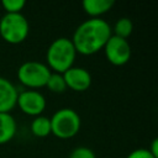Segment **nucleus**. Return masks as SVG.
Listing matches in <instances>:
<instances>
[{
  "label": "nucleus",
  "instance_id": "nucleus-1",
  "mask_svg": "<svg viewBox=\"0 0 158 158\" xmlns=\"http://www.w3.org/2000/svg\"><path fill=\"white\" fill-rule=\"evenodd\" d=\"M111 36V26L105 20L89 19L75 28L70 40L77 53L91 56L101 51Z\"/></svg>",
  "mask_w": 158,
  "mask_h": 158
},
{
  "label": "nucleus",
  "instance_id": "nucleus-2",
  "mask_svg": "<svg viewBox=\"0 0 158 158\" xmlns=\"http://www.w3.org/2000/svg\"><path fill=\"white\" fill-rule=\"evenodd\" d=\"M75 48L70 38L59 37L56 38L48 47L46 53L47 67L53 70V73L63 74L65 70L73 67L75 60Z\"/></svg>",
  "mask_w": 158,
  "mask_h": 158
},
{
  "label": "nucleus",
  "instance_id": "nucleus-3",
  "mask_svg": "<svg viewBox=\"0 0 158 158\" xmlns=\"http://www.w3.org/2000/svg\"><path fill=\"white\" fill-rule=\"evenodd\" d=\"M51 120V133L60 139H68L74 137L80 130V116L79 114L70 109L63 107L56 111Z\"/></svg>",
  "mask_w": 158,
  "mask_h": 158
},
{
  "label": "nucleus",
  "instance_id": "nucleus-4",
  "mask_svg": "<svg viewBox=\"0 0 158 158\" xmlns=\"http://www.w3.org/2000/svg\"><path fill=\"white\" fill-rule=\"evenodd\" d=\"M30 33V23L22 14H5L0 20V36L10 44L23 42Z\"/></svg>",
  "mask_w": 158,
  "mask_h": 158
},
{
  "label": "nucleus",
  "instance_id": "nucleus-5",
  "mask_svg": "<svg viewBox=\"0 0 158 158\" xmlns=\"http://www.w3.org/2000/svg\"><path fill=\"white\" fill-rule=\"evenodd\" d=\"M51 69L36 60H28L22 63L17 69V79L25 86L31 90H37L46 86L47 80L51 75Z\"/></svg>",
  "mask_w": 158,
  "mask_h": 158
},
{
  "label": "nucleus",
  "instance_id": "nucleus-6",
  "mask_svg": "<svg viewBox=\"0 0 158 158\" xmlns=\"http://www.w3.org/2000/svg\"><path fill=\"white\" fill-rule=\"evenodd\" d=\"M102 49H104L107 62L111 63L112 65L120 67V65L126 64L131 59L132 49H131V44L128 43V41L116 37L114 35L109 38V41L106 42Z\"/></svg>",
  "mask_w": 158,
  "mask_h": 158
},
{
  "label": "nucleus",
  "instance_id": "nucleus-7",
  "mask_svg": "<svg viewBox=\"0 0 158 158\" xmlns=\"http://www.w3.org/2000/svg\"><path fill=\"white\" fill-rule=\"evenodd\" d=\"M16 106L28 116H40L46 109V99L38 90H23L19 93Z\"/></svg>",
  "mask_w": 158,
  "mask_h": 158
},
{
  "label": "nucleus",
  "instance_id": "nucleus-8",
  "mask_svg": "<svg viewBox=\"0 0 158 158\" xmlns=\"http://www.w3.org/2000/svg\"><path fill=\"white\" fill-rule=\"evenodd\" d=\"M63 78L67 85V89L73 91H85L91 85V74L89 70L81 67H72L63 73Z\"/></svg>",
  "mask_w": 158,
  "mask_h": 158
},
{
  "label": "nucleus",
  "instance_id": "nucleus-9",
  "mask_svg": "<svg viewBox=\"0 0 158 158\" xmlns=\"http://www.w3.org/2000/svg\"><path fill=\"white\" fill-rule=\"evenodd\" d=\"M19 91L6 78L0 77V114L10 112L16 106Z\"/></svg>",
  "mask_w": 158,
  "mask_h": 158
},
{
  "label": "nucleus",
  "instance_id": "nucleus-10",
  "mask_svg": "<svg viewBox=\"0 0 158 158\" xmlns=\"http://www.w3.org/2000/svg\"><path fill=\"white\" fill-rule=\"evenodd\" d=\"M83 10L90 19H100L101 15L109 12L114 5V0H84L83 1Z\"/></svg>",
  "mask_w": 158,
  "mask_h": 158
},
{
  "label": "nucleus",
  "instance_id": "nucleus-11",
  "mask_svg": "<svg viewBox=\"0 0 158 158\" xmlns=\"http://www.w3.org/2000/svg\"><path fill=\"white\" fill-rule=\"evenodd\" d=\"M16 133V121L10 112L0 114V144L10 142Z\"/></svg>",
  "mask_w": 158,
  "mask_h": 158
},
{
  "label": "nucleus",
  "instance_id": "nucleus-12",
  "mask_svg": "<svg viewBox=\"0 0 158 158\" xmlns=\"http://www.w3.org/2000/svg\"><path fill=\"white\" fill-rule=\"evenodd\" d=\"M31 132L38 138H43L51 135V120L47 116H36L31 122Z\"/></svg>",
  "mask_w": 158,
  "mask_h": 158
},
{
  "label": "nucleus",
  "instance_id": "nucleus-13",
  "mask_svg": "<svg viewBox=\"0 0 158 158\" xmlns=\"http://www.w3.org/2000/svg\"><path fill=\"white\" fill-rule=\"evenodd\" d=\"M112 31V35L116 36V37H120V38H123V40H127L132 31H133V23L131 21V19L128 17H121L116 21L114 28H111Z\"/></svg>",
  "mask_w": 158,
  "mask_h": 158
},
{
  "label": "nucleus",
  "instance_id": "nucleus-14",
  "mask_svg": "<svg viewBox=\"0 0 158 158\" xmlns=\"http://www.w3.org/2000/svg\"><path fill=\"white\" fill-rule=\"evenodd\" d=\"M46 88H48L52 93H63L67 89V85H65L63 74L53 73L52 72L51 75H49V78H48V80H47Z\"/></svg>",
  "mask_w": 158,
  "mask_h": 158
},
{
  "label": "nucleus",
  "instance_id": "nucleus-15",
  "mask_svg": "<svg viewBox=\"0 0 158 158\" xmlns=\"http://www.w3.org/2000/svg\"><path fill=\"white\" fill-rule=\"evenodd\" d=\"M26 5L25 0H2L1 6L6 11V14H21Z\"/></svg>",
  "mask_w": 158,
  "mask_h": 158
},
{
  "label": "nucleus",
  "instance_id": "nucleus-16",
  "mask_svg": "<svg viewBox=\"0 0 158 158\" xmlns=\"http://www.w3.org/2000/svg\"><path fill=\"white\" fill-rule=\"evenodd\" d=\"M69 158H96V156L93 152V149H90L89 147L80 146V147L74 148L70 152Z\"/></svg>",
  "mask_w": 158,
  "mask_h": 158
},
{
  "label": "nucleus",
  "instance_id": "nucleus-17",
  "mask_svg": "<svg viewBox=\"0 0 158 158\" xmlns=\"http://www.w3.org/2000/svg\"><path fill=\"white\" fill-rule=\"evenodd\" d=\"M126 158H156V157L148 151V148H137L132 151Z\"/></svg>",
  "mask_w": 158,
  "mask_h": 158
},
{
  "label": "nucleus",
  "instance_id": "nucleus-18",
  "mask_svg": "<svg viewBox=\"0 0 158 158\" xmlns=\"http://www.w3.org/2000/svg\"><path fill=\"white\" fill-rule=\"evenodd\" d=\"M148 151H149L156 158H158V139H157V138L153 139V142H152V144H151V148H148Z\"/></svg>",
  "mask_w": 158,
  "mask_h": 158
}]
</instances>
